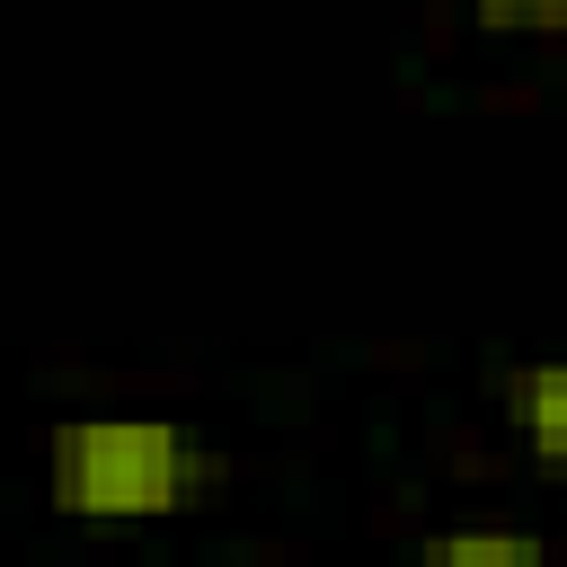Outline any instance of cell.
<instances>
[{"label":"cell","mask_w":567,"mask_h":567,"mask_svg":"<svg viewBox=\"0 0 567 567\" xmlns=\"http://www.w3.org/2000/svg\"><path fill=\"white\" fill-rule=\"evenodd\" d=\"M195 487H204V461L159 416H80L53 443V505L62 514H89V523L177 514Z\"/></svg>","instance_id":"6da1fadb"},{"label":"cell","mask_w":567,"mask_h":567,"mask_svg":"<svg viewBox=\"0 0 567 567\" xmlns=\"http://www.w3.org/2000/svg\"><path fill=\"white\" fill-rule=\"evenodd\" d=\"M514 425L549 470H567V363H523L514 372Z\"/></svg>","instance_id":"7a4b0ae2"},{"label":"cell","mask_w":567,"mask_h":567,"mask_svg":"<svg viewBox=\"0 0 567 567\" xmlns=\"http://www.w3.org/2000/svg\"><path fill=\"white\" fill-rule=\"evenodd\" d=\"M425 567H549V558H540V540H523V532H443V540L425 549Z\"/></svg>","instance_id":"3957f363"},{"label":"cell","mask_w":567,"mask_h":567,"mask_svg":"<svg viewBox=\"0 0 567 567\" xmlns=\"http://www.w3.org/2000/svg\"><path fill=\"white\" fill-rule=\"evenodd\" d=\"M487 27H567V0H478Z\"/></svg>","instance_id":"277c9868"}]
</instances>
